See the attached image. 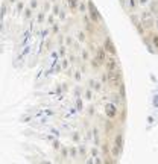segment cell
<instances>
[{
    "label": "cell",
    "instance_id": "obj_1",
    "mask_svg": "<svg viewBox=\"0 0 158 164\" xmlns=\"http://www.w3.org/2000/svg\"><path fill=\"white\" fill-rule=\"evenodd\" d=\"M87 6H88V15H90L91 22H93L94 24H101V23L103 22V18H102L101 12L97 11V8L94 6V3L91 2V0H88V2H87Z\"/></svg>",
    "mask_w": 158,
    "mask_h": 164
},
{
    "label": "cell",
    "instance_id": "obj_2",
    "mask_svg": "<svg viewBox=\"0 0 158 164\" xmlns=\"http://www.w3.org/2000/svg\"><path fill=\"white\" fill-rule=\"evenodd\" d=\"M105 70L107 72H117V70H120V64L117 61V56L109 55V58L107 59V62H105Z\"/></svg>",
    "mask_w": 158,
    "mask_h": 164
},
{
    "label": "cell",
    "instance_id": "obj_3",
    "mask_svg": "<svg viewBox=\"0 0 158 164\" xmlns=\"http://www.w3.org/2000/svg\"><path fill=\"white\" fill-rule=\"evenodd\" d=\"M102 46L105 47V50H107L109 55L117 56V49H115V46H114V43H113V40L109 38V36H105V38H103V44H102Z\"/></svg>",
    "mask_w": 158,
    "mask_h": 164
},
{
    "label": "cell",
    "instance_id": "obj_4",
    "mask_svg": "<svg viewBox=\"0 0 158 164\" xmlns=\"http://www.w3.org/2000/svg\"><path fill=\"white\" fill-rule=\"evenodd\" d=\"M67 2V8L70 9V11H78V8H79V0H65Z\"/></svg>",
    "mask_w": 158,
    "mask_h": 164
},
{
    "label": "cell",
    "instance_id": "obj_5",
    "mask_svg": "<svg viewBox=\"0 0 158 164\" xmlns=\"http://www.w3.org/2000/svg\"><path fill=\"white\" fill-rule=\"evenodd\" d=\"M46 22V12L44 11H40L38 14H36V23H44Z\"/></svg>",
    "mask_w": 158,
    "mask_h": 164
},
{
    "label": "cell",
    "instance_id": "obj_6",
    "mask_svg": "<svg viewBox=\"0 0 158 164\" xmlns=\"http://www.w3.org/2000/svg\"><path fill=\"white\" fill-rule=\"evenodd\" d=\"M61 9H62V8H59L58 5H53V6H52V14H53L55 17H58V15H59V12H61Z\"/></svg>",
    "mask_w": 158,
    "mask_h": 164
},
{
    "label": "cell",
    "instance_id": "obj_7",
    "mask_svg": "<svg viewBox=\"0 0 158 164\" xmlns=\"http://www.w3.org/2000/svg\"><path fill=\"white\" fill-rule=\"evenodd\" d=\"M32 9H30V8H26L24 9V14H23V17H24V20H28L29 17H32Z\"/></svg>",
    "mask_w": 158,
    "mask_h": 164
},
{
    "label": "cell",
    "instance_id": "obj_8",
    "mask_svg": "<svg viewBox=\"0 0 158 164\" xmlns=\"http://www.w3.org/2000/svg\"><path fill=\"white\" fill-rule=\"evenodd\" d=\"M65 17H67V14H65V9L62 8V9H61V12H59V15H58V18H59L61 22H64V20H65Z\"/></svg>",
    "mask_w": 158,
    "mask_h": 164
},
{
    "label": "cell",
    "instance_id": "obj_9",
    "mask_svg": "<svg viewBox=\"0 0 158 164\" xmlns=\"http://www.w3.org/2000/svg\"><path fill=\"white\" fill-rule=\"evenodd\" d=\"M46 22L49 23L50 26H53V24H55V15H53V14H50L49 17H47V20H46Z\"/></svg>",
    "mask_w": 158,
    "mask_h": 164
},
{
    "label": "cell",
    "instance_id": "obj_10",
    "mask_svg": "<svg viewBox=\"0 0 158 164\" xmlns=\"http://www.w3.org/2000/svg\"><path fill=\"white\" fill-rule=\"evenodd\" d=\"M29 8L32 9V11L38 8V0H30V6H29Z\"/></svg>",
    "mask_w": 158,
    "mask_h": 164
},
{
    "label": "cell",
    "instance_id": "obj_11",
    "mask_svg": "<svg viewBox=\"0 0 158 164\" xmlns=\"http://www.w3.org/2000/svg\"><path fill=\"white\" fill-rule=\"evenodd\" d=\"M52 34H55V35H56V34H59V24H56V23H55L53 26H52Z\"/></svg>",
    "mask_w": 158,
    "mask_h": 164
},
{
    "label": "cell",
    "instance_id": "obj_12",
    "mask_svg": "<svg viewBox=\"0 0 158 164\" xmlns=\"http://www.w3.org/2000/svg\"><path fill=\"white\" fill-rule=\"evenodd\" d=\"M59 55H61L62 58L65 56V44H61V46H59Z\"/></svg>",
    "mask_w": 158,
    "mask_h": 164
},
{
    "label": "cell",
    "instance_id": "obj_13",
    "mask_svg": "<svg viewBox=\"0 0 158 164\" xmlns=\"http://www.w3.org/2000/svg\"><path fill=\"white\" fill-rule=\"evenodd\" d=\"M52 146H53V149H56V151H58V149H61V147H62V146H61V143L58 141V140H55L53 143H52Z\"/></svg>",
    "mask_w": 158,
    "mask_h": 164
},
{
    "label": "cell",
    "instance_id": "obj_14",
    "mask_svg": "<svg viewBox=\"0 0 158 164\" xmlns=\"http://www.w3.org/2000/svg\"><path fill=\"white\" fill-rule=\"evenodd\" d=\"M23 6H24V3L23 2H18L17 3V12H22L23 11Z\"/></svg>",
    "mask_w": 158,
    "mask_h": 164
},
{
    "label": "cell",
    "instance_id": "obj_15",
    "mask_svg": "<svg viewBox=\"0 0 158 164\" xmlns=\"http://www.w3.org/2000/svg\"><path fill=\"white\" fill-rule=\"evenodd\" d=\"M155 29L158 30V15L155 17ZM154 34H158V32H154Z\"/></svg>",
    "mask_w": 158,
    "mask_h": 164
},
{
    "label": "cell",
    "instance_id": "obj_16",
    "mask_svg": "<svg viewBox=\"0 0 158 164\" xmlns=\"http://www.w3.org/2000/svg\"><path fill=\"white\" fill-rule=\"evenodd\" d=\"M9 2H11V3H14V2H17V0H9Z\"/></svg>",
    "mask_w": 158,
    "mask_h": 164
},
{
    "label": "cell",
    "instance_id": "obj_17",
    "mask_svg": "<svg viewBox=\"0 0 158 164\" xmlns=\"http://www.w3.org/2000/svg\"><path fill=\"white\" fill-rule=\"evenodd\" d=\"M49 2H50V3H53V2H56V0H49Z\"/></svg>",
    "mask_w": 158,
    "mask_h": 164
}]
</instances>
